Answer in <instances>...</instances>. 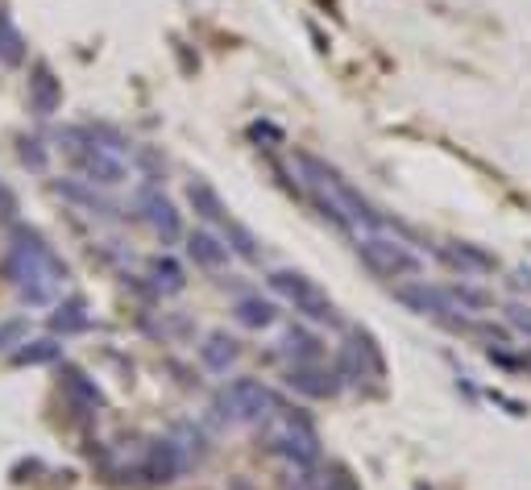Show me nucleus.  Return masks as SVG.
Listing matches in <instances>:
<instances>
[{"label":"nucleus","instance_id":"obj_25","mask_svg":"<svg viewBox=\"0 0 531 490\" xmlns=\"http://www.w3.org/2000/svg\"><path fill=\"white\" fill-rule=\"evenodd\" d=\"M283 349H287V358H295V366H299V362H320V358H324L320 337L307 333V329H287Z\"/></svg>","mask_w":531,"mask_h":490},{"label":"nucleus","instance_id":"obj_8","mask_svg":"<svg viewBox=\"0 0 531 490\" xmlns=\"http://www.w3.org/2000/svg\"><path fill=\"white\" fill-rule=\"evenodd\" d=\"M9 245H13V250H21L25 258H30L38 270H42V275L50 279V283H63L67 275H71V270H67V262L59 258V254H54V245L38 233V229H30V225H21V221H13L9 225Z\"/></svg>","mask_w":531,"mask_h":490},{"label":"nucleus","instance_id":"obj_9","mask_svg":"<svg viewBox=\"0 0 531 490\" xmlns=\"http://www.w3.org/2000/svg\"><path fill=\"white\" fill-rule=\"evenodd\" d=\"M0 270H5V279L17 287V295H21V304H30V308H42V304H50V279L42 275V270L25 258L21 250H5V258H0Z\"/></svg>","mask_w":531,"mask_h":490},{"label":"nucleus","instance_id":"obj_1","mask_svg":"<svg viewBox=\"0 0 531 490\" xmlns=\"http://www.w3.org/2000/svg\"><path fill=\"white\" fill-rule=\"evenodd\" d=\"M295 162H299V171H303L307 183L324 187V192L341 204V212L349 216V225H353V229H366V233H382V229H386V216H382L366 196H361L357 187H353L337 167H328L324 158L307 154V150H295Z\"/></svg>","mask_w":531,"mask_h":490},{"label":"nucleus","instance_id":"obj_5","mask_svg":"<svg viewBox=\"0 0 531 490\" xmlns=\"http://www.w3.org/2000/svg\"><path fill=\"white\" fill-rule=\"evenodd\" d=\"M216 407H229L225 416H233V420L258 424V420H270L278 412V399L266 383H258V378H233V383L220 391Z\"/></svg>","mask_w":531,"mask_h":490},{"label":"nucleus","instance_id":"obj_21","mask_svg":"<svg viewBox=\"0 0 531 490\" xmlns=\"http://www.w3.org/2000/svg\"><path fill=\"white\" fill-rule=\"evenodd\" d=\"M92 324V316H88V304H83L79 295H71V299H63V304H54V312H50V333L54 337H71V333H83Z\"/></svg>","mask_w":531,"mask_h":490},{"label":"nucleus","instance_id":"obj_10","mask_svg":"<svg viewBox=\"0 0 531 490\" xmlns=\"http://www.w3.org/2000/svg\"><path fill=\"white\" fill-rule=\"evenodd\" d=\"M137 212L146 216V225L162 237V245H175L183 237V216L175 212V204L162 196L158 183H142L137 187Z\"/></svg>","mask_w":531,"mask_h":490},{"label":"nucleus","instance_id":"obj_24","mask_svg":"<svg viewBox=\"0 0 531 490\" xmlns=\"http://www.w3.org/2000/svg\"><path fill=\"white\" fill-rule=\"evenodd\" d=\"M233 320L241 324V329H270V324L278 320V308L270 304V299H262V295H245V299H237L233 304Z\"/></svg>","mask_w":531,"mask_h":490},{"label":"nucleus","instance_id":"obj_29","mask_svg":"<svg viewBox=\"0 0 531 490\" xmlns=\"http://www.w3.org/2000/svg\"><path fill=\"white\" fill-rule=\"evenodd\" d=\"M320 490H361L357 478L345 470V466H332L324 478H320Z\"/></svg>","mask_w":531,"mask_h":490},{"label":"nucleus","instance_id":"obj_27","mask_svg":"<svg viewBox=\"0 0 531 490\" xmlns=\"http://www.w3.org/2000/svg\"><path fill=\"white\" fill-rule=\"evenodd\" d=\"M25 337H30V316H9V320H0V353L17 349Z\"/></svg>","mask_w":531,"mask_h":490},{"label":"nucleus","instance_id":"obj_7","mask_svg":"<svg viewBox=\"0 0 531 490\" xmlns=\"http://www.w3.org/2000/svg\"><path fill=\"white\" fill-rule=\"evenodd\" d=\"M395 299L407 304L415 316H436V320H449L453 312H461V304L453 299L449 287H432L428 279H407V283H395Z\"/></svg>","mask_w":531,"mask_h":490},{"label":"nucleus","instance_id":"obj_26","mask_svg":"<svg viewBox=\"0 0 531 490\" xmlns=\"http://www.w3.org/2000/svg\"><path fill=\"white\" fill-rule=\"evenodd\" d=\"M220 233H225V241H229V254H241L245 262H258V258H262V241L249 233L241 221H229Z\"/></svg>","mask_w":531,"mask_h":490},{"label":"nucleus","instance_id":"obj_17","mask_svg":"<svg viewBox=\"0 0 531 490\" xmlns=\"http://www.w3.org/2000/svg\"><path fill=\"white\" fill-rule=\"evenodd\" d=\"M187 200H191L195 216H200V221H208V225H216V229H225V225L233 221L229 208H225V200H220V192H216L208 179H191V183H187Z\"/></svg>","mask_w":531,"mask_h":490},{"label":"nucleus","instance_id":"obj_20","mask_svg":"<svg viewBox=\"0 0 531 490\" xmlns=\"http://www.w3.org/2000/svg\"><path fill=\"white\" fill-rule=\"evenodd\" d=\"M25 59H30V42H25V34H21V25L13 21V13L0 9V67L17 71V67H25Z\"/></svg>","mask_w":531,"mask_h":490},{"label":"nucleus","instance_id":"obj_3","mask_svg":"<svg viewBox=\"0 0 531 490\" xmlns=\"http://www.w3.org/2000/svg\"><path fill=\"white\" fill-rule=\"evenodd\" d=\"M266 283H270V291H274L278 299H287V304H291L299 316L316 320V324H332V320H337V304H332L328 291H324L316 279H307L303 270H274Z\"/></svg>","mask_w":531,"mask_h":490},{"label":"nucleus","instance_id":"obj_11","mask_svg":"<svg viewBox=\"0 0 531 490\" xmlns=\"http://www.w3.org/2000/svg\"><path fill=\"white\" fill-rule=\"evenodd\" d=\"M25 96H30V108H34V117H54L63 108V79L54 75V67L46 59H38L30 67V79H25Z\"/></svg>","mask_w":531,"mask_h":490},{"label":"nucleus","instance_id":"obj_19","mask_svg":"<svg viewBox=\"0 0 531 490\" xmlns=\"http://www.w3.org/2000/svg\"><path fill=\"white\" fill-rule=\"evenodd\" d=\"M63 362L59 337H25L17 349H9V366H54Z\"/></svg>","mask_w":531,"mask_h":490},{"label":"nucleus","instance_id":"obj_31","mask_svg":"<svg viewBox=\"0 0 531 490\" xmlns=\"http://www.w3.org/2000/svg\"><path fill=\"white\" fill-rule=\"evenodd\" d=\"M511 320L519 324L523 333H531V308H511Z\"/></svg>","mask_w":531,"mask_h":490},{"label":"nucleus","instance_id":"obj_6","mask_svg":"<svg viewBox=\"0 0 531 490\" xmlns=\"http://www.w3.org/2000/svg\"><path fill=\"white\" fill-rule=\"evenodd\" d=\"M71 158V167L79 171L83 183H92V187H121L129 179V167H125V158L121 154H108L100 146H79L67 154Z\"/></svg>","mask_w":531,"mask_h":490},{"label":"nucleus","instance_id":"obj_32","mask_svg":"<svg viewBox=\"0 0 531 490\" xmlns=\"http://www.w3.org/2000/svg\"><path fill=\"white\" fill-rule=\"evenodd\" d=\"M229 490H258V486L249 482V478H233V482H229Z\"/></svg>","mask_w":531,"mask_h":490},{"label":"nucleus","instance_id":"obj_12","mask_svg":"<svg viewBox=\"0 0 531 490\" xmlns=\"http://www.w3.org/2000/svg\"><path fill=\"white\" fill-rule=\"evenodd\" d=\"M341 378H349V383H361V378H382V353L378 345L370 341V333L353 329L349 345L341 349Z\"/></svg>","mask_w":531,"mask_h":490},{"label":"nucleus","instance_id":"obj_2","mask_svg":"<svg viewBox=\"0 0 531 490\" xmlns=\"http://www.w3.org/2000/svg\"><path fill=\"white\" fill-rule=\"evenodd\" d=\"M357 258L370 275H378L386 283H407L424 270V262H419V254L411 250V245L386 237V233H361L357 237Z\"/></svg>","mask_w":531,"mask_h":490},{"label":"nucleus","instance_id":"obj_30","mask_svg":"<svg viewBox=\"0 0 531 490\" xmlns=\"http://www.w3.org/2000/svg\"><path fill=\"white\" fill-rule=\"evenodd\" d=\"M17 212H21V200H17V192H13V187H9L5 179H0V221H5V225H13V221H17Z\"/></svg>","mask_w":531,"mask_h":490},{"label":"nucleus","instance_id":"obj_22","mask_svg":"<svg viewBox=\"0 0 531 490\" xmlns=\"http://www.w3.org/2000/svg\"><path fill=\"white\" fill-rule=\"evenodd\" d=\"M146 275H150V287H154L158 295H179V291L187 287V270H183V266H179L171 254H158V258H150Z\"/></svg>","mask_w":531,"mask_h":490},{"label":"nucleus","instance_id":"obj_28","mask_svg":"<svg viewBox=\"0 0 531 490\" xmlns=\"http://www.w3.org/2000/svg\"><path fill=\"white\" fill-rule=\"evenodd\" d=\"M17 154H21V167H30L34 175H42L50 167V154H46V146L38 138H21L17 142Z\"/></svg>","mask_w":531,"mask_h":490},{"label":"nucleus","instance_id":"obj_13","mask_svg":"<svg viewBox=\"0 0 531 490\" xmlns=\"http://www.w3.org/2000/svg\"><path fill=\"white\" fill-rule=\"evenodd\" d=\"M59 387H63V395H67V403L75 407V412H83V416L104 412V391H100V383H96L88 370L63 362L59 366Z\"/></svg>","mask_w":531,"mask_h":490},{"label":"nucleus","instance_id":"obj_4","mask_svg":"<svg viewBox=\"0 0 531 490\" xmlns=\"http://www.w3.org/2000/svg\"><path fill=\"white\" fill-rule=\"evenodd\" d=\"M270 453L287 457L295 470H307L320 461V437L312 420H307L303 412H283L278 416V424L270 428Z\"/></svg>","mask_w":531,"mask_h":490},{"label":"nucleus","instance_id":"obj_16","mask_svg":"<svg viewBox=\"0 0 531 490\" xmlns=\"http://www.w3.org/2000/svg\"><path fill=\"white\" fill-rule=\"evenodd\" d=\"M187 258L200 266V270H208V275H216V270H225L229 266V245L220 241L216 233H208V229H195V233H187Z\"/></svg>","mask_w":531,"mask_h":490},{"label":"nucleus","instance_id":"obj_23","mask_svg":"<svg viewBox=\"0 0 531 490\" xmlns=\"http://www.w3.org/2000/svg\"><path fill=\"white\" fill-rule=\"evenodd\" d=\"M237 358H241V345H237L229 333H208L204 345H200V362H204L208 370H216V374H225Z\"/></svg>","mask_w":531,"mask_h":490},{"label":"nucleus","instance_id":"obj_18","mask_svg":"<svg viewBox=\"0 0 531 490\" xmlns=\"http://www.w3.org/2000/svg\"><path fill=\"white\" fill-rule=\"evenodd\" d=\"M54 192H59L63 200H71L75 208L83 212H92V216H117V204L113 200H104L92 183H83V179H54Z\"/></svg>","mask_w":531,"mask_h":490},{"label":"nucleus","instance_id":"obj_15","mask_svg":"<svg viewBox=\"0 0 531 490\" xmlns=\"http://www.w3.org/2000/svg\"><path fill=\"white\" fill-rule=\"evenodd\" d=\"M337 370H324L320 362H299V366H291L287 370V383L299 391V395H307V399H332L341 391V383H337Z\"/></svg>","mask_w":531,"mask_h":490},{"label":"nucleus","instance_id":"obj_14","mask_svg":"<svg viewBox=\"0 0 531 490\" xmlns=\"http://www.w3.org/2000/svg\"><path fill=\"white\" fill-rule=\"evenodd\" d=\"M183 470V453L175 441H150L146 445V457H142V478L154 482V486H166V482H175Z\"/></svg>","mask_w":531,"mask_h":490}]
</instances>
